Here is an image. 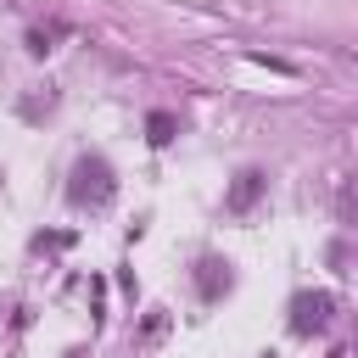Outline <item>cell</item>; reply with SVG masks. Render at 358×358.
Masks as SVG:
<instances>
[{
    "mask_svg": "<svg viewBox=\"0 0 358 358\" xmlns=\"http://www.w3.org/2000/svg\"><path fill=\"white\" fill-rule=\"evenodd\" d=\"M224 285H229V268H224L218 257H207V263H201V296H218Z\"/></svg>",
    "mask_w": 358,
    "mask_h": 358,
    "instance_id": "cell-5",
    "label": "cell"
},
{
    "mask_svg": "<svg viewBox=\"0 0 358 358\" xmlns=\"http://www.w3.org/2000/svg\"><path fill=\"white\" fill-rule=\"evenodd\" d=\"M56 34H62V28H34V34H28V50H34V56H45Z\"/></svg>",
    "mask_w": 358,
    "mask_h": 358,
    "instance_id": "cell-6",
    "label": "cell"
},
{
    "mask_svg": "<svg viewBox=\"0 0 358 358\" xmlns=\"http://www.w3.org/2000/svg\"><path fill=\"white\" fill-rule=\"evenodd\" d=\"M263 185H268V179H263L257 168H241V173H235V185H229V196H224V201H229V213H246V207L263 196Z\"/></svg>",
    "mask_w": 358,
    "mask_h": 358,
    "instance_id": "cell-3",
    "label": "cell"
},
{
    "mask_svg": "<svg viewBox=\"0 0 358 358\" xmlns=\"http://www.w3.org/2000/svg\"><path fill=\"white\" fill-rule=\"evenodd\" d=\"M112 190H117V179H112L106 157H78L73 162V185H67V201L73 207H106Z\"/></svg>",
    "mask_w": 358,
    "mask_h": 358,
    "instance_id": "cell-1",
    "label": "cell"
},
{
    "mask_svg": "<svg viewBox=\"0 0 358 358\" xmlns=\"http://www.w3.org/2000/svg\"><path fill=\"white\" fill-rule=\"evenodd\" d=\"M173 134H179V123H173V112H151V117H145V140H151V145H168Z\"/></svg>",
    "mask_w": 358,
    "mask_h": 358,
    "instance_id": "cell-4",
    "label": "cell"
},
{
    "mask_svg": "<svg viewBox=\"0 0 358 358\" xmlns=\"http://www.w3.org/2000/svg\"><path fill=\"white\" fill-rule=\"evenodd\" d=\"M330 313H336V296H330V291H302V296L291 302V330H296V336H313V330L330 324Z\"/></svg>",
    "mask_w": 358,
    "mask_h": 358,
    "instance_id": "cell-2",
    "label": "cell"
}]
</instances>
